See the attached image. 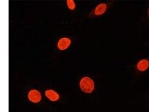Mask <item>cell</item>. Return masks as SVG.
I'll use <instances>...</instances> for the list:
<instances>
[{"label":"cell","mask_w":149,"mask_h":112,"mask_svg":"<svg viewBox=\"0 0 149 112\" xmlns=\"http://www.w3.org/2000/svg\"><path fill=\"white\" fill-rule=\"evenodd\" d=\"M79 86L82 91L86 93H91L94 90L95 84L91 78L88 77H85L81 79Z\"/></svg>","instance_id":"obj_1"},{"label":"cell","mask_w":149,"mask_h":112,"mask_svg":"<svg viewBox=\"0 0 149 112\" xmlns=\"http://www.w3.org/2000/svg\"><path fill=\"white\" fill-rule=\"evenodd\" d=\"M110 4L107 3H101L97 5L90 13L92 17L101 16L105 14L110 8Z\"/></svg>","instance_id":"obj_2"},{"label":"cell","mask_w":149,"mask_h":112,"mask_svg":"<svg viewBox=\"0 0 149 112\" xmlns=\"http://www.w3.org/2000/svg\"><path fill=\"white\" fill-rule=\"evenodd\" d=\"M28 98L32 102L38 103L41 100L42 97L40 93L38 90H32L29 92L28 94Z\"/></svg>","instance_id":"obj_3"},{"label":"cell","mask_w":149,"mask_h":112,"mask_svg":"<svg viewBox=\"0 0 149 112\" xmlns=\"http://www.w3.org/2000/svg\"><path fill=\"white\" fill-rule=\"evenodd\" d=\"M71 40L67 37H63L59 40L58 47L60 50H63L67 49L71 44Z\"/></svg>","instance_id":"obj_4"},{"label":"cell","mask_w":149,"mask_h":112,"mask_svg":"<svg viewBox=\"0 0 149 112\" xmlns=\"http://www.w3.org/2000/svg\"><path fill=\"white\" fill-rule=\"evenodd\" d=\"M136 67L139 71H146L149 67V61L146 59L141 60L137 64Z\"/></svg>","instance_id":"obj_5"},{"label":"cell","mask_w":149,"mask_h":112,"mask_svg":"<svg viewBox=\"0 0 149 112\" xmlns=\"http://www.w3.org/2000/svg\"><path fill=\"white\" fill-rule=\"evenodd\" d=\"M45 95L50 101H56L59 98V96L58 93L52 90H48L45 92Z\"/></svg>","instance_id":"obj_6"},{"label":"cell","mask_w":149,"mask_h":112,"mask_svg":"<svg viewBox=\"0 0 149 112\" xmlns=\"http://www.w3.org/2000/svg\"><path fill=\"white\" fill-rule=\"evenodd\" d=\"M67 4L68 7L70 10H74L75 8L76 5L75 3L73 0H68Z\"/></svg>","instance_id":"obj_7"},{"label":"cell","mask_w":149,"mask_h":112,"mask_svg":"<svg viewBox=\"0 0 149 112\" xmlns=\"http://www.w3.org/2000/svg\"><path fill=\"white\" fill-rule=\"evenodd\" d=\"M148 15H149V9H148Z\"/></svg>","instance_id":"obj_8"}]
</instances>
